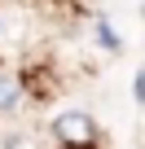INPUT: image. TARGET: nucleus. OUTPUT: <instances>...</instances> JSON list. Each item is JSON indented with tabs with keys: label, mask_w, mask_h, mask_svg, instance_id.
Segmentation results:
<instances>
[{
	"label": "nucleus",
	"mask_w": 145,
	"mask_h": 149,
	"mask_svg": "<svg viewBox=\"0 0 145 149\" xmlns=\"http://www.w3.org/2000/svg\"><path fill=\"white\" fill-rule=\"evenodd\" d=\"M53 140L57 149H101V127L88 110H66L53 118Z\"/></svg>",
	"instance_id": "nucleus-1"
},
{
	"label": "nucleus",
	"mask_w": 145,
	"mask_h": 149,
	"mask_svg": "<svg viewBox=\"0 0 145 149\" xmlns=\"http://www.w3.org/2000/svg\"><path fill=\"white\" fill-rule=\"evenodd\" d=\"M27 105V88L18 70H0V114H13Z\"/></svg>",
	"instance_id": "nucleus-2"
}]
</instances>
